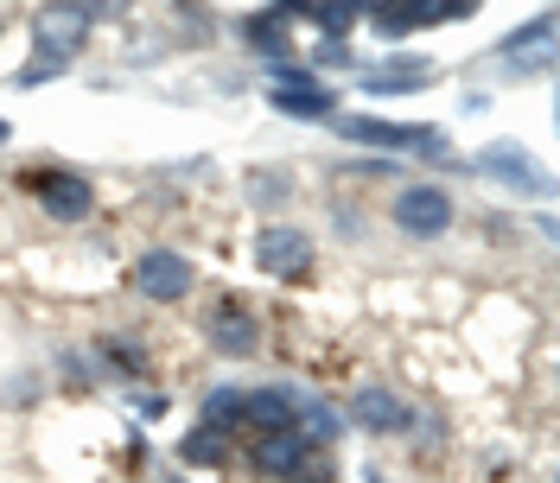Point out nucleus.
<instances>
[{"mask_svg":"<svg viewBox=\"0 0 560 483\" xmlns=\"http://www.w3.org/2000/svg\"><path fill=\"white\" fill-rule=\"evenodd\" d=\"M313 483H325V478H313Z\"/></svg>","mask_w":560,"mask_h":483,"instance_id":"obj_23","label":"nucleus"},{"mask_svg":"<svg viewBox=\"0 0 560 483\" xmlns=\"http://www.w3.org/2000/svg\"><path fill=\"white\" fill-rule=\"evenodd\" d=\"M350 414L363 420L370 433H395L401 420H408V408L388 394V388H357V401H350Z\"/></svg>","mask_w":560,"mask_h":483,"instance_id":"obj_14","label":"nucleus"},{"mask_svg":"<svg viewBox=\"0 0 560 483\" xmlns=\"http://www.w3.org/2000/svg\"><path fill=\"white\" fill-rule=\"evenodd\" d=\"M503 58H516V64H528V70H548V64H555V13H535L523 33L503 38Z\"/></svg>","mask_w":560,"mask_h":483,"instance_id":"obj_12","label":"nucleus"},{"mask_svg":"<svg viewBox=\"0 0 560 483\" xmlns=\"http://www.w3.org/2000/svg\"><path fill=\"white\" fill-rule=\"evenodd\" d=\"M300 420H306V426H313L318 439H338V433H345V420L331 414V408H325V401H313V408H306V414H300Z\"/></svg>","mask_w":560,"mask_h":483,"instance_id":"obj_19","label":"nucleus"},{"mask_svg":"<svg viewBox=\"0 0 560 483\" xmlns=\"http://www.w3.org/2000/svg\"><path fill=\"white\" fill-rule=\"evenodd\" d=\"M248 464L261 471V478H293L300 464H306V439L287 426V433H261L255 439V451H248Z\"/></svg>","mask_w":560,"mask_h":483,"instance_id":"obj_9","label":"nucleus"},{"mask_svg":"<svg viewBox=\"0 0 560 483\" xmlns=\"http://www.w3.org/2000/svg\"><path fill=\"white\" fill-rule=\"evenodd\" d=\"M471 173L503 178V185H523V191H548V178L535 173V160H528L516 140H497V146H485V153H471Z\"/></svg>","mask_w":560,"mask_h":483,"instance_id":"obj_7","label":"nucleus"},{"mask_svg":"<svg viewBox=\"0 0 560 483\" xmlns=\"http://www.w3.org/2000/svg\"><path fill=\"white\" fill-rule=\"evenodd\" d=\"M268 76H275V108H280V115H293V121H331V115H338L331 90H325V83H313V70L268 64Z\"/></svg>","mask_w":560,"mask_h":483,"instance_id":"obj_1","label":"nucleus"},{"mask_svg":"<svg viewBox=\"0 0 560 483\" xmlns=\"http://www.w3.org/2000/svg\"><path fill=\"white\" fill-rule=\"evenodd\" d=\"M433 76H440L433 58H420V51H395V58H383L376 70H363V96H415V90H427Z\"/></svg>","mask_w":560,"mask_h":483,"instance_id":"obj_3","label":"nucleus"},{"mask_svg":"<svg viewBox=\"0 0 560 483\" xmlns=\"http://www.w3.org/2000/svg\"><path fill=\"white\" fill-rule=\"evenodd\" d=\"M236 414H243V388H217V394H205V426H236Z\"/></svg>","mask_w":560,"mask_h":483,"instance_id":"obj_18","label":"nucleus"},{"mask_svg":"<svg viewBox=\"0 0 560 483\" xmlns=\"http://www.w3.org/2000/svg\"><path fill=\"white\" fill-rule=\"evenodd\" d=\"M45 76H65V58H51V51H38L33 64L20 70V83H45Z\"/></svg>","mask_w":560,"mask_h":483,"instance_id":"obj_20","label":"nucleus"},{"mask_svg":"<svg viewBox=\"0 0 560 483\" xmlns=\"http://www.w3.org/2000/svg\"><path fill=\"white\" fill-rule=\"evenodd\" d=\"M178 458H185L191 471H217V464L230 458V439H223L217 426H198V433H185V446H178Z\"/></svg>","mask_w":560,"mask_h":483,"instance_id":"obj_17","label":"nucleus"},{"mask_svg":"<svg viewBox=\"0 0 560 483\" xmlns=\"http://www.w3.org/2000/svg\"><path fill=\"white\" fill-rule=\"evenodd\" d=\"M135 414L160 420V414H166V394H135Z\"/></svg>","mask_w":560,"mask_h":483,"instance_id":"obj_21","label":"nucleus"},{"mask_svg":"<svg viewBox=\"0 0 560 483\" xmlns=\"http://www.w3.org/2000/svg\"><path fill=\"white\" fill-rule=\"evenodd\" d=\"M96 13H108V7H45V13H38V51L70 58V51L83 45V33L96 26Z\"/></svg>","mask_w":560,"mask_h":483,"instance_id":"obj_6","label":"nucleus"},{"mask_svg":"<svg viewBox=\"0 0 560 483\" xmlns=\"http://www.w3.org/2000/svg\"><path fill=\"white\" fill-rule=\"evenodd\" d=\"M293 20H300V7H261V13L248 20V45H255V51H268L275 64H293V45H287Z\"/></svg>","mask_w":560,"mask_h":483,"instance_id":"obj_11","label":"nucleus"},{"mask_svg":"<svg viewBox=\"0 0 560 483\" xmlns=\"http://www.w3.org/2000/svg\"><path fill=\"white\" fill-rule=\"evenodd\" d=\"M191 261L185 255H173V248H153V255H140L135 268V286L147 293V299H160V306H173V299H185L191 293Z\"/></svg>","mask_w":560,"mask_h":483,"instance_id":"obj_5","label":"nucleus"},{"mask_svg":"<svg viewBox=\"0 0 560 483\" xmlns=\"http://www.w3.org/2000/svg\"><path fill=\"white\" fill-rule=\"evenodd\" d=\"M395 223H401L408 236H446V229H453V198H446L440 185H408V191L395 198Z\"/></svg>","mask_w":560,"mask_h":483,"instance_id":"obj_4","label":"nucleus"},{"mask_svg":"<svg viewBox=\"0 0 560 483\" xmlns=\"http://www.w3.org/2000/svg\"><path fill=\"white\" fill-rule=\"evenodd\" d=\"M255 268L275 280H300L313 274V236L306 229H293V223H268L261 236H255Z\"/></svg>","mask_w":560,"mask_h":483,"instance_id":"obj_2","label":"nucleus"},{"mask_svg":"<svg viewBox=\"0 0 560 483\" xmlns=\"http://www.w3.org/2000/svg\"><path fill=\"white\" fill-rule=\"evenodd\" d=\"M331 128L345 140H363V146H408V128H388V121H370V115H331Z\"/></svg>","mask_w":560,"mask_h":483,"instance_id":"obj_16","label":"nucleus"},{"mask_svg":"<svg viewBox=\"0 0 560 483\" xmlns=\"http://www.w3.org/2000/svg\"><path fill=\"white\" fill-rule=\"evenodd\" d=\"M38 198H45L51 216L77 223V216H90V210H96V185H90V178H77V173H51L45 185H38Z\"/></svg>","mask_w":560,"mask_h":483,"instance_id":"obj_10","label":"nucleus"},{"mask_svg":"<svg viewBox=\"0 0 560 483\" xmlns=\"http://www.w3.org/2000/svg\"><path fill=\"white\" fill-rule=\"evenodd\" d=\"M0 140H7V115H0Z\"/></svg>","mask_w":560,"mask_h":483,"instance_id":"obj_22","label":"nucleus"},{"mask_svg":"<svg viewBox=\"0 0 560 483\" xmlns=\"http://www.w3.org/2000/svg\"><path fill=\"white\" fill-rule=\"evenodd\" d=\"M205 338H210V350H223V356H248V350L261 344V325H255L243 306H217L205 318Z\"/></svg>","mask_w":560,"mask_h":483,"instance_id":"obj_8","label":"nucleus"},{"mask_svg":"<svg viewBox=\"0 0 560 483\" xmlns=\"http://www.w3.org/2000/svg\"><path fill=\"white\" fill-rule=\"evenodd\" d=\"M243 414L261 426V433H287L293 420H300V408H293V394H280V388H255V394H243Z\"/></svg>","mask_w":560,"mask_h":483,"instance_id":"obj_13","label":"nucleus"},{"mask_svg":"<svg viewBox=\"0 0 560 483\" xmlns=\"http://www.w3.org/2000/svg\"><path fill=\"white\" fill-rule=\"evenodd\" d=\"M300 20H313L318 33L338 45V38H345L350 26L363 20V7H357V0H318V7H300Z\"/></svg>","mask_w":560,"mask_h":483,"instance_id":"obj_15","label":"nucleus"}]
</instances>
